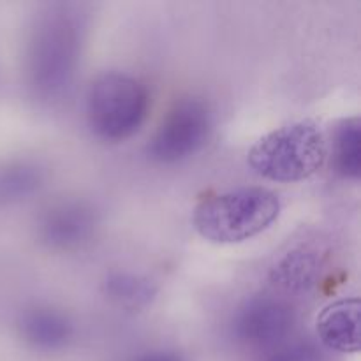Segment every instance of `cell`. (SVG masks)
Wrapping results in <instances>:
<instances>
[{"label":"cell","mask_w":361,"mask_h":361,"mask_svg":"<svg viewBox=\"0 0 361 361\" xmlns=\"http://www.w3.org/2000/svg\"><path fill=\"white\" fill-rule=\"evenodd\" d=\"M20 331L32 348L41 351H59L71 342L74 326L60 310L51 307H34L21 316Z\"/></svg>","instance_id":"obj_9"},{"label":"cell","mask_w":361,"mask_h":361,"mask_svg":"<svg viewBox=\"0 0 361 361\" xmlns=\"http://www.w3.org/2000/svg\"><path fill=\"white\" fill-rule=\"evenodd\" d=\"M335 168L345 178L356 180L361 175V123L360 118L342 120L334 137Z\"/></svg>","instance_id":"obj_11"},{"label":"cell","mask_w":361,"mask_h":361,"mask_svg":"<svg viewBox=\"0 0 361 361\" xmlns=\"http://www.w3.org/2000/svg\"><path fill=\"white\" fill-rule=\"evenodd\" d=\"M358 298H342L324 307L316 319V331L321 344L335 353H358Z\"/></svg>","instance_id":"obj_8"},{"label":"cell","mask_w":361,"mask_h":361,"mask_svg":"<svg viewBox=\"0 0 361 361\" xmlns=\"http://www.w3.org/2000/svg\"><path fill=\"white\" fill-rule=\"evenodd\" d=\"M328 145L314 120H298L271 130L249 152L254 171L271 182H302L324 166Z\"/></svg>","instance_id":"obj_3"},{"label":"cell","mask_w":361,"mask_h":361,"mask_svg":"<svg viewBox=\"0 0 361 361\" xmlns=\"http://www.w3.org/2000/svg\"><path fill=\"white\" fill-rule=\"evenodd\" d=\"M281 215V200L264 187H240L203 197L194 207L192 224L204 240L240 243L271 228Z\"/></svg>","instance_id":"obj_1"},{"label":"cell","mask_w":361,"mask_h":361,"mask_svg":"<svg viewBox=\"0 0 361 361\" xmlns=\"http://www.w3.org/2000/svg\"><path fill=\"white\" fill-rule=\"evenodd\" d=\"M137 361H183L180 358L176 353L171 351H155V353H148V355L141 356Z\"/></svg>","instance_id":"obj_15"},{"label":"cell","mask_w":361,"mask_h":361,"mask_svg":"<svg viewBox=\"0 0 361 361\" xmlns=\"http://www.w3.org/2000/svg\"><path fill=\"white\" fill-rule=\"evenodd\" d=\"M212 130V111L197 97H182L171 104L147 145L148 157L162 164L183 161L207 143Z\"/></svg>","instance_id":"obj_5"},{"label":"cell","mask_w":361,"mask_h":361,"mask_svg":"<svg viewBox=\"0 0 361 361\" xmlns=\"http://www.w3.org/2000/svg\"><path fill=\"white\" fill-rule=\"evenodd\" d=\"M264 361H328V356L314 342L295 341L284 342L275 348Z\"/></svg>","instance_id":"obj_14"},{"label":"cell","mask_w":361,"mask_h":361,"mask_svg":"<svg viewBox=\"0 0 361 361\" xmlns=\"http://www.w3.org/2000/svg\"><path fill=\"white\" fill-rule=\"evenodd\" d=\"M295 326V312L284 300L256 296L236 312L233 334L242 344L274 351L288 342Z\"/></svg>","instance_id":"obj_6"},{"label":"cell","mask_w":361,"mask_h":361,"mask_svg":"<svg viewBox=\"0 0 361 361\" xmlns=\"http://www.w3.org/2000/svg\"><path fill=\"white\" fill-rule=\"evenodd\" d=\"M104 291L115 302L127 307H140L150 302L155 288L148 279L133 274H111L104 282Z\"/></svg>","instance_id":"obj_13"},{"label":"cell","mask_w":361,"mask_h":361,"mask_svg":"<svg viewBox=\"0 0 361 361\" xmlns=\"http://www.w3.org/2000/svg\"><path fill=\"white\" fill-rule=\"evenodd\" d=\"M81 53V25L74 14L53 9L37 21L28 46L30 87L41 97H55L69 87Z\"/></svg>","instance_id":"obj_2"},{"label":"cell","mask_w":361,"mask_h":361,"mask_svg":"<svg viewBox=\"0 0 361 361\" xmlns=\"http://www.w3.org/2000/svg\"><path fill=\"white\" fill-rule=\"evenodd\" d=\"M97 214L85 201L66 200L51 204L39 219V236L51 249L71 250L94 236Z\"/></svg>","instance_id":"obj_7"},{"label":"cell","mask_w":361,"mask_h":361,"mask_svg":"<svg viewBox=\"0 0 361 361\" xmlns=\"http://www.w3.org/2000/svg\"><path fill=\"white\" fill-rule=\"evenodd\" d=\"M44 173L32 162H13L0 168V201H18L37 192Z\"/></svg>","instance_id":"obj_12"},{"label":"cell","mask_w":361,"mask_h":361,"mask_svg":"<svg viewBox=\"0 0 361 361\" xmlns=\"http://www.w3.org/2000/svg\"><path fill=\"white\" fill-rule=\"evenodd\" d=\"M316 254L309 249H296L289 252L274 268L275 284H281L293 291H307L310 286L316 284V279L321 271V259Z\"/></svg>","instance_id":"obj_10"},{"label":"cell","mask_w":361,"mask_h":361,"mask_svg":"<svg viewBox=\"0 0 361 361\" xmlns=\"http://www.w3.org/2000/svg\"><path fill=\"white\" fill-rule=\"evenodd\" d=\"M150 95L143 81L120 71L95 78L87 90V118L90 129L106 141H122L143 126Z\"/></svg>","instance_id":"obj_4"}]
</instances>
